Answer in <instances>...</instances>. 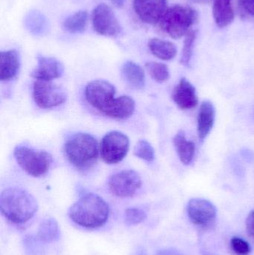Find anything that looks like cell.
Returning a JSON list of instances; mask_svg holds the SVG:
<instances>
[{"mask_svg": "<svg viewBox=\"0 0 254 255\" xmlns=\"http://www.w3.org/2000/svg\"><path fill=\"white\" fill-rule=\"evenodd\" d=\"M196 37L197 31L195 30H191L185 35L183 50H182L181 58H180V63L185 67H189L190 64Z\"/></svg>", "mask_w": 254, "mask_h": 255, "instance_id": "25", "label": "cell"}, {"mask_svg": "<svg viewBox=\"0 0 254 255\" xmlns=\"http://www.w3.org/2000/svg\"><path fill=\"white\" fill-rule=\"evenodd\" d=\"M149 48L155 57L163 61L172 60L177 55V47L174 43L159 38L151 39Z\"/></svg>", "mask_w": 254, "mask_h": 255, "instance_id": "20", "label": "cell"}, {"mask_svg": "<svg viewBox=\"0 0 254 255\" xmlns=\"http://www.w3.org/2000/svg\"><path fill=\"white\" fill-rule=\"evenodd\" d=\"M231 244L232 250L237 255H249L252 251L249 243L242 238L234 237L231 239Z\"/></svg>", "mask_w": 254, "mask_h": 255, "instance_id": "29", "label": "cell"}, {"mask_svg": "<svg viewBox=\"0 0 254 255\" xmlns=\"http://www.w3.org/2000/svg\"><path fill=\"white\" fill-rule=\"evenodd\" d=\"M111 1L112 4L115 6V7H118V8H121L123 7L125 4L126 0H110Z\"/></svg>", "mask_w": 254, "mask_h": 255, "instance_id": "32", "label": "cell"}, {"mask_svg": "<svg viewBox=\"0 0 254 255\" xmlns=\"http://www.w3.org/2000/svg\"><path fill=\"white\" fill-rule=\"evenodd\" d=\"M246 231L251 238H254V210L248 216L246 222Z\"/></svg>", "mask_w": 254, "mask_h": 255, "instance_id": "30", "label": "cell"}, {"mask_svg": "<svg viewBox=\"0 0 254 255\" xmlns=\"http://www.w3.org/2000/svg\"><path fill=\"white\" fill-rule=\"evenodd\" d=\"M198 18V13L192 7L175 4L168 7L159 25L166 34L173 39L185 37Z\"/></svg>", "mask_w": 254, "mask_h": 255, "instance_id": "5", "label": "cell"}, {"mask_svg": "<svg viewBox=\"0 0 254 255\" xmlns=\"http://www.w3.org/2000/svg\"><path fill=\"white\" fill-rule=\"evenodd\" d=\"M108 204L98 195L87 193L75 202L68 211L70 220L81 227L95 229L102 227L109 218Z\"/></svg>", "mask_w": 254, "mask_h": 255, "instance_id": "1", "label": "cell"}, {"mask_svg": "<svg viewBox=\"0 0 254 255\" xmlns=\"http://www.w3.org/2000/svg\"><path fill=\"white\" fill-rule=\"evenodd\" d=\"M193 1H195V2L198 3H205L207 2V1H209V0H192Z\"/></svg>", "mask_w": 254, "mask_h": 255, "instance_id": "34", "label": "cell"}, {"mask_svg": "<svg viewBox=\"0 0 254 255\" xmlns=\"http://www.w3.org/2000/svg\"><path fill=\"white\" fill-rule=\"evenodd\" d=\"M33 97L37 106L43 109H52L65 103V89L49 81L37 80L33 87Z\"/></svg>", "mask_w": 254, "mask_h": 255, "instance_id": "8", "label": "cell"}, {"mask_svg": "<svg viewBox=\"0 0 254 255\" xmlns=\"http://www.w3.org/2000/svg\"><path fill=\"white\" fill-rule=\"evenodd\" d=\"M208 255V254H205V255Z\"/></svg>", "mask_w": 254, "mask_h": 255, "instance_id": "35", "label": "cell"}, {"mask_svg": "<svg viewBox=\"0 0 254 255\" xmlns=\"http://www.w3.org/2000/svg\"><path fill=\"white\" fill-rule=\"evenodd\" d=\"M25 25L31 32L35 34H41L47 31V19L38 11L29 13L25 19Z\"/></svg>", "mask_w": 254, "mask_h": 255, "instance_id": "23", "label": "cell"}, {"mask_svg": "<svg viewBox=\"0 0 254 255\" xmlns=\"http://www.w3.org/2000/svg\"><path fill=\"white\" fill-rule=\"evenodd\" d=\"M129 139L125 133L117 130L109 132L101 140V158L107 164H116L125 158L129 150Z\"/></svg>", "mask_w": 254, "mask_h": 255, "instance_id": "7", "label": "cell"}, {"mask_svg": "<svg viewBox=\"0 0 254 255\" xmlns=\"http://www.w3.org/2000/svg\"><path fill=\"white\" fill-rule=\"evenodd\" d=\"M240 4L245 11L254 16V0H240Z\"/></svg>", "mask_w": 254, "mask_h": 255, "instance_id": "31", "label": "cell"}, {"mask_svg": "<svg viewBox=\"0 0 254 255\" xmlns=\"http://www.w3.org/2000/svg\"><path fill=\"white\" fill-rule=\"evenodd\" d=\"M171 97L176 106L183 111L194 109L198 103L195 87L185 78L180 79L176 85Z\"/></svg>", "mask_w": 254, "mask_h": 255, "instance_id": "14", "label": "cell"}, {"mask_svg": "<svg viewBox=\"0 0 254 255\" xmlns=\"http://www.w3.org/2000/svg\"><path fill=\"white\" fill-rule=\"evenodd\" d=\"M134 154L136 157L147 162L155 160V150L150 142L146 139H140L137 142L134 148Z\"/></svg>", "mask_w": 254, "mask_h": 255, "instance_id": "26", "label": "cell"}, {"mask_svg": "<svg viewBox=\"0 0 254 255\" xmlns=\"http://www.w3.org/2000/svg\"><path fill=\"white\" fill-rule=\"evenodd\" d=\"M13 155L19 166L28 175L35 178L46 175L52 163V155L47 151L23 145L16 147Z\"/></svg>", "mask_w": 254, "mask_h": 255, "instance_id": "6", "label": "cell"}, {"mask_svg": "<svg viewBox=\"0 0 254 255\" xmlns=\"http://www.w3.org/2000/svg\"><path fill=\"white\" fill-rule=\"evenodd\" d=\"M216 110L213 103L204 101L200 106L197 119V131L200 140L203 141L211 131L215 123Z\"/></svg>", "mask_w": 254, "mask_h": 255, "instance_id": "15", "label": "cell"}, {"mask_svg": "<svg viewBox=\"0 0 254 255\" xmlns=\"http://www.w3.org/2000/svg\"><path fill=\"white\" fill-rule=\"evenodd\" d=\"M134 255H146V252L144 251V250L139 247L137 250H136L135 253H134Z\"/></svg>", "mask_w": 254, "mask_h": 255, "instance_id": "33", "label": "cell"}, {"mask_svg": "<svg viewBox=\"0 0 254 255\" xmlns=\"http://www.w3.org/2000/svg\"><path fill=\"white\" fill-rule=\"evenodd\" d=\"M64 151L67 160L75 168L81 171L88 170L98 160V142L89 133H76L67 139Z\"/></svg>", "mask_w": 254, "mask_h": 255, "instance_id": "3", "label": "cell"}, {"mask_svg": "<svg viewBox=\"0 0 254 255\" xmlns=\"http://www.w3.org/2000/svg\"><path fill=\"white\" fill-rule=\"evenodd\" d=\"M142 180L136 171L122 170L112 175L108 181L110 192L120 198L134 196L141 187Z\"/></svg>", "mask_w": 254, "mask_h": 255, "instance_id": "11", "label": "cell"}, {"mask_svg": "<svg viewBox=\"0 0 254 255\" xmlns=\"http://www.w3.org/2000/svg\"><path fill=\"white\" fill-rule=\"evenodd\" d=\"M116 89L105 80H94L86 85L85 97L94 109L108 118H116L122 103V97L116 98Z\"/></svg>", "mask_w": 254, "mask_h": 255, "instance_id": "4", "label": "cell"}, {"mask_svg": "<svg viewBox=\"0 0 254 255\" xmlns=\"http://www.w3.org/2000/svg\"><path fill=\"white\" fill-rule=\"evenodd\" d=\"M147 214L137 208H128L125 211V223L128 226H137L145 221Z\"/></svg>", "mask_w": 254, "mask_h": 255, "instance_id": "28", "label": "cell"}, {"mask_svg": "<svg viewBox=\"0 0 254 255\" xmlns=\"http://www.w3.org/2000/svg\"><path fill=\"white\" fill-rule=\"evenodd\" d=\"M145 67L151 77L158 83H164L169 79V67L163 63L150 61L146 63Z\"/></svg>", "mask_w": 254, "mask_h": 255, "instance_id": "24", "label": "cell"}, {"mask_svg": "<svg viewBox=\"0 0 254 255\" xmlns=\"http://www.w3.org/2000/svg\"><path fill=\"white\" fill-rule=\"evenodd\" d=\"M61 236L58 222L53 218H47L40 223L37 237L43 244H52L58 241Z\"/></svg>", "mask_w": 254, "mask_h": 255, "instance_id": "21", "label": "cell"}, {"mask_svg": "<svg viewBox=\"0 0 254 255\" xmlns=\"http://www.w3.org/2000/svg\"><path fill=\"white\" fill-rule=\"evenodd\" d=\"M88 13L86 10H79L65 19L64 29L72 34L84 32L87 24Z\"/></svg>", "mask_w": 254, "mask_h": 255, "instance_id": "22", "label": "cell"}, {"mask_svg": "<svg viewBox=\"0 0 254 255\" xmlns=\"http://www.w3.org/2000/svg\"><path fill=\"white\" fill-rule=\"evenodd\" d=\"M92 23L95 32L104 37H116L122 31L111 7L104 3L98 4L92 10Z\"/></svg>", "mask_w": 254, "mask_h": 255, "instance_id": "9", "label": "cell"}, {"mask_svg": "<svg viewBox=\"0 0 254 255\" xmlns=\"http://www.w3.org/2000/svg\"><path fill=\"white\" fill-rule=\"evenodd\" d=\"M43 242L37 236L28 235L23 240V247L26 255H45Z\"/></svg>", "mask_w": 254, "mask_h": 255, "instance_id": "27", "label": "cell"}, {"mask_svg": "<svg viewBox=\"0 0 254 255\" xmlns=\"http://www.w3.org/2000/svg\"><path fill=\"white\" fill-rule=\"evenodd\" d=\"M37 210V200L26 190L10 187L1 192L0 211L13 224H25L33 218Z\"/></svg>", "mask_w": 254, "mask_h": 255, "instance_id": "2", "label": "cell"}, {"mask_svg": "<svg viewBox=\"0 0 254 255\" xmlns=\"http://www.w3.org/2000/svg\"><path fill=\"white\" fill-rule=\"evenodd\" d=\"M20 65L19 53L14 49L1 52L0 55V79L2 82L13 79Z\"/></svg>", "mask_w": 254, "mask_h": 255, "instance_id": "16", "label": "cell"}, {"mask_svg": "<svg viewBox=\"0 0 254 255\" xmlns=\"http://www.w3.org/2000/svg\"><path fill=\"white\" fill-rule=\"evenodd\" d=\"M174 148L182 163L189 165L195 155V145L194 142L188 140L183 130H179L173 139Z\"/></svg>", "mask_w": 254, "mask_h": 255, "instance_id": "18", "label": "cell"}, {"mask_svg": "<svg viewBox=\"0 0 254 255\" xmlns=\"http://www.w3.org/2000/svg\"><path fill=\"white\" fill-rule=\"evenodd\" d=\"M122 74L125 82L134 89L140 90L145 86V73L139 64L127 61L122 67Z\"/></svg>", "mask_w": 254, "mask_h": 255, "instance_id": "19", "label": "cell"}, {"mask_svg": "<svg viewBox=\"0 0 254 255\" xmlns=\"http://www.w3.org/2000/svg\"><path fill=\"white\" fill-rule=\"evenodd\" d=\"M187 214L194 225L208 229L216 223L217 210L216 206L207 199L195 198L188 202Z\"/></svg>", "mask_w": 254, "mask_h": 255, "instance_id": "10", "label": "cell"}, {"mask_svg": "<svg viewBox=\"0 0 254 255\" xmlns=\"http://www.w3.org/2000/svg\"><path fill=\"white\" fill-rule=\"evenodd\" d=\"M213 14L219 28H223L231 25L235 18L232 0H214Z\"/></svg>", "mask_w": 254, "mask_h": 255, "instance_id": "17", "label": "cell"}, {"mask_svg": "<svg viewBox=\"0 0 254 255\" xmlns=\"http://www.w3.org/2000/svg\"><path fill=\"white\" fill-rule=\"evenodd\" d=\"M64 70V65L56 58L40 55L37 57V66L31 76L37 80L52 82L61 77Z\"/></svg>", "mask_w": 254, "mask_h": 255, "instance_id": "13", "label": "cell"}, {"mask_svg": "<svg viewBox=\"0 0 254 255\" xmlns=\"http://www.w3.org/2000/svg\"><path fill=\"white\" fill-rule=\"evenodd\" d=\"M134 11L143 22L159 23L167 10V0H134Z\"/></svg>", "mask_w": 254, "mask_h": 255, "instance_id": "12", "label": "cell"}]
</instances>
